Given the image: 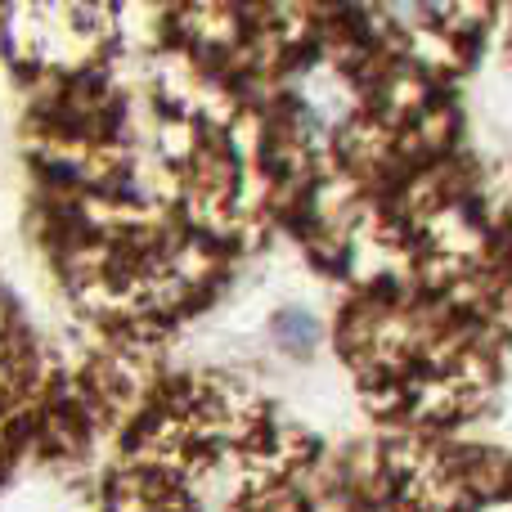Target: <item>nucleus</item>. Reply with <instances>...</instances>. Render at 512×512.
<instances>
[{"label":"nucleus","mask_w":512,"mask_h":512,"mask_svg":"<svg viewBox=\"0 0 512 512\" xmlns=\"http://www.w3.org/2000/svg\"><path fill=\"white\" fill-rule=\"evenodd\" d=\"M378 5L387 9V14L405 18V23H432V18L450 14L454 0H378Z\"/></svg>","instance_id":"nucleus-1"},{"label":"nucleus","mask_w":512,"mask_h":512,"mask_svg":"<svg viewBox=\"0 0 512 512\" xmlns=\"http://www.w3.org/2000/svg\"><path fill=\"white\" fill-rule=\"evenodd\" d=\"M274 333L288 342V351H306L310 337H315V324H310L306 315H297V310H288V315L274 319Z\"/></svg>","instance_id":"nucleus-2"}]
</instances>
